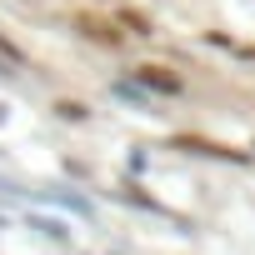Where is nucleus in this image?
Segmentation results:
<instances>
[{"label": "nucleus", "instance_id": "f257e3e1", "mask_svg": "<svg viewBox=\"0 0 255 255\" xmlns=\"http://www.w3.org/2000/svg\"><path fill=\"white\" fill-rule=\"evenodd\" d=\"M75 25H80V35H90V40H100V45H120V35H115L100 15H75Z\"/></svg>", "mask_w": 255, "mask_h": 255}, {"label": "nucleus", "instance_id": "f03ea898", "mask_svg": "<svg viewBox=\"0 0 255 255\" xmlns=\"http://www.w3.org/2000/svg\"><path fill=\"white\" fill-rule=\"evenodd\" d=\"M140 80L155 85V90H180V80H175L170 70H160V65H140Z\"/></svg>", "mask_w": 255, "mask_h": 255}]
</instances>
